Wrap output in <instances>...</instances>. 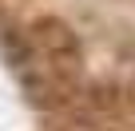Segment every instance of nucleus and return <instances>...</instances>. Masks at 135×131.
Instances as JSON below:
<instances>
[{"instance_id":"nucleus-1","label":"nucleus","mask_w":135,"mask_h":131,"mask_svg":"<svg viewBox=\"0 0 135 131\" xmlns=\"http://www.w3.org/2000/svg\"><path fill=\"white\" fill-rule=\"evenodd\" d=\"M28 44L48 60L56 76H76L80 72V40L60 16H40L28 28Z\"/></svg>"}]
</instances>
